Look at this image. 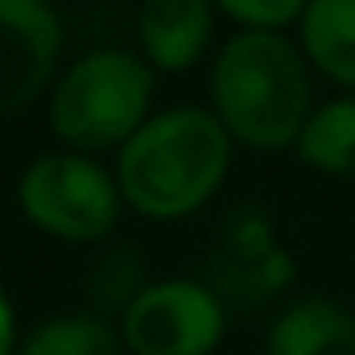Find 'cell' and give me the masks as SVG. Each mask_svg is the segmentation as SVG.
Instances as JSON below:
<instances>
[{"label": "cell", "mask_w": 355, "mask_h": 355, "mask_svg": "<svg viewBox=\"0 0 355 355\" xmlns=\"http://www.w3.org/2000/svg\"><path fill=\"white\" fill-rule=\"evenodd\" d=\"M26 334L30 330H21V313H17L13 293H5V297H0V355H17Z\"/></svg>", "instance_id": "5bb4252c"}, {"label": "cell", "mask_w": 355, "mask_h": 355, "mask_svg": "<svg viewBox=\"0 0 355 355\" xmlns=\"http://www.w3.org/2000/svg\"><path fill=\"white\" fill-rule=\"evenodd\" d=\"M309 0H218V13L234 21V30H272L288 34L301 26Z\"/></svg>", "instance_id": "4fadbf2b"}, {"label": "cell", "mask_w": 355, "mask_h": 355, "mask_svg": "<svg viewBox=\"0 0 355 355\" xmlns=\"http://www.w3.org/2000/svg\"><path fill=\"white\" fill-rule=\"evenodd\" d=\"M17 355H130L117 322L96 309L51 313L30 326Z\"/></svg>", "instance_id": "7c38bea8"}, {"label": "cell", "mask_w": 355, "mask_h": 355, "mask_svg": "<svg viewBox=\"0 0 355 355\" xmlns=\"http://www.w3.org/2000/svg\"><path fill=\"white\" fill-rule=\"evenodd\" d=\"M13 197L38 234L67 247H101L125 214L117 171L101 163V155L67 146L34 155L17 175Z\"/></svg>", "instance_id": "277c9868"}, {"label": "cell", "mask_w": 355, "mask_h": 355, "mask_svg": "<svg viewBox=\"0 0 355 355\" xmlns=\"http://www.w3.org/2000/svg\"><path fill=\"white\" fill-rule=\"evenodd\" d=\"M297 42L322 80L355 92V0H309Z\"/></svg>", "instance_id": "30bf717a"}, {"label": "cell", "mask_w": 355, "mask_h": 355, "mask_svg": "<svg viewBox=\"0 0 355 355\" xmlns=\"http://www.w3.org/2000/svg\"><path fill=\"white\" fill-rule=\"evenodd\" d=\"M230 301L214 280L163 276L146 280L117 313L130 355H214L226 338Z\"/></svg>", "instance_id": "5b68a950"}, {"label": "cell", "mask_w": 355, "mask_h": 355, "mask_svg": "<svg viewBox=\"0 0 355 355\" xmlns=\"http://www.w3.org/2000/svg\"><path fill=\"white\" fill-rule=\"evenodd\" d=\"M234 138L209 105H167L113 155L125 209L146 222H184L230 180Z\"/></svg>", "instance_id": "6da1fadb"}, {"label": "cell", "mask_w": 355, "mask_h": 355, "mask_svg": "<svg viewBox=\"0 0 355 355\" xmlns=\"http://www.w3.org/2000/svg\"><path fill=\"white\" fill-rule=\"evenodd\" d=\"M263 355H355V309L334 297H297L272 318Z\"/></svg>", "instance_id": "9c48e42d"}, {"label": "cell", "mask_w": 355, "mask_h": 355, "mask_svg": "<svg viewBox=\"0 0 355 355\" xmlns=\"http://www.w3.org/2000/svg\"><path fill=\"white\" fill-rule=\"evenodd\" d=\"M0 63L9 117L46 101L63 76V17L51 0H0Z\"/></svg>", "instance_id": "8992f818"}, {"label": "cell", "mask_w": 355, "mask_h": 355, "mask_svg": "<svg viewBox=\"0 0 355 355\" xmlns=\"http://www.w3.org/2000/svg\"><path fill=\"white\" fill-rule=\"evenodd\" d=\"M159 71L121 46L76 55L46 96V125L59 146L80 155H117L155 113Z\"/></svg>", "instance_id": "3957f363"}, {"label": "cell", "mask_w": 355, "mask_h": 355, "mask_svg": "<svg viewBox=\"0 0 355 355\" xmlns=\"http://www.w3.org/2000/svg\"><path fill=\"white\" fill-rule=\"evenodd\" d=\"M234 146L293 150L313 113V67L297 38L272 30H234L209 59L205 101Z\"/></svg>", "instance_id": "7a4b0ae2"}, {"label": "cell", "mask_w": 355, "mask_h": 355, "mask_svg": "<svg viewBox=\"0 0 355 355\" xmlns=\"http://www.w3.org/2000/svg\"><path fill=\"white\" fill-rule=\"evenodd\" d=\"M293 155L301 167L330 175V180H355V92H338L313 105Z\"/></svg>", "instance_id": "8fae6325"}, {"label": "cell", "mask_w": 355, "mask_h": 355, "mask_svg": "<svg viewBox=\"0 0 355 355\" xmlns=\"http://www.w3.org/2000/svg\"><path fill=\"white\" fill-rule=\"evenodd\" d=\"M218 17V0H138V55L159 76H184L209 55Z\"/></svg>", "instance_id": "ba28073f"}, {"label": "cell", "mask_w": 355, "mask_h": 355, "mask_svg": "<svg viewBox=\"0 0 355 355\" xmlns=\"http://www.w3.org/2000/svg\"><path fill=\"white\" fill-rule=\"evenodd\" d=\"M297 280V259L280 243L272 218L255 205H243L226 218L218 255H214V288L226 301L259 305L268 297H280Z\"/></svg>", "instance_id": "52a82bcc"}]
</instances>
